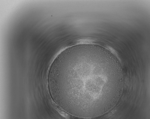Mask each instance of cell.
Masks as SVG:
<instances>
[{
  "label": "cell",
  "instance_id": "1",
  "mask_svg": "<svg viewBox=\"0 0 150 119\" xmlns=\"http://www.w3.org/2000/svg\"><path fill=\"white\" fill-rule=\"evenodd\" d=\"M93 47L77 50L62 62L57 76L61 97L67 108L87 117L95 115L112 91V69Z\"/></svg>",
  "mask_w": 150,
  "mask_h": 119
}]
</instances>
